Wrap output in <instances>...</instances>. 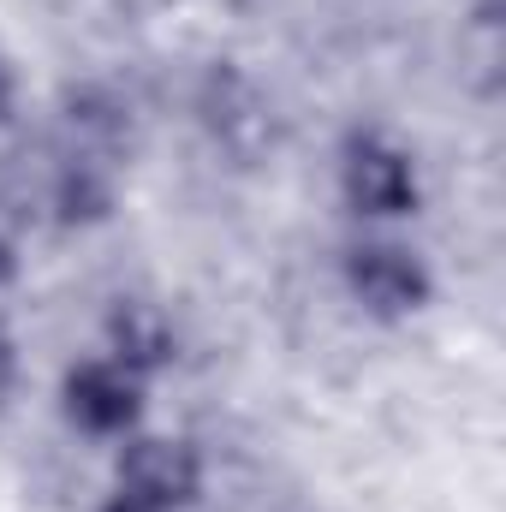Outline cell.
Segmentation results:
<instances>
[{"instance_id": "cell-11", "label": "cell", "mask_w": 506, "mask_h": 512, "mask_svg": "<svg viewBox=\"0 0 506 512\" xmlns=\"http://www.w3.org/2000/svg\"><path fill=\"white\" fill-rule=\"evenodd\" d=\"M18 268H24V256H18V239L0 227V292H12V286H18Z\"/></svg>"}, {"instance_id": "cell-3", "label": "cell", "mask_w": 506, "mask_h": 512, "mask_svg": "<svg viewBox=\"0 0 506 512\" xmlns=\"http://www.w3.org/2000/svg\"><path fill=\"white\" fill-rule=\"evenodd\" d=\"M54 399H60L66 429L84 435V441H102V447L126 441L131 429L149 423V382L131 376L126 364H114L108 352H84V358H72V364L60 370Z\"/></svg>"}, {"instance_id": "cell-6", "label": "cell", "mask_w": 506, "mask_h": 512, "mask_svg": "<svg viewBox=\"0 0 506 512\" xmlns=\"http://www.w3.org/2000/svg\"><path fill=\"white\" fill-rule=\"evenodd\" d=\"M102 352L155 387L167 370H179L185 334H179V322H173V310H167L161 298L126 292V298H114L108 316H102Z\"/></svg>"}, {"instance_id": "cell-2", "label": "cell", "mask_w": 506, "mask_h": 512, "mask_svg": "<svg viewBox=\"0 0 506 512\" xmlns=\"http://www.w3.org/2000/svg\"><path fill=\"white\" fill-rule=\"evenodd\" d=\"M334 191L358 227H405L423 215V161L381 126H352L334 155Z\"/></svg>"}, {"instance_id": "cell-8", "label": "cell", "mask_w": 506, "mask_h": 512, "mask_svg": "<svg viewBox=\"0 0 506 512\" xmlns=\"http://www.w3.org/2000/svg\"><path fill=\"white\" fill-rule=\"evenodd\" d=\"M203 120H209V131H215L227 149H245V126H251L256 143L268 137V102L256 96V84H245L239 72H215V78H209Z\"/></svg>"}, {"instance_id": "cell-12", "label": "cell", "mask_w": 506, "mask_h": 512, "mask_svg": "<svg viewBox=\"0 0 506 512\" xmlns=\"http://www.w3.org/2000/svg\"><path fill=\"white\" fill-rule=\"evenodd\" d=\"M90 512H155V507H149V501H137V495H126V489H108Z\"/></svg>"}, {"instance_id": "cell-5", "label": "cell", "mask_w": 506, "mask_h": 512, "mask_svg": "<svg viewBox=\"0 0 506 512\" xmlns=\"http://www.w3.org/2000/svg\"><path fill=\"white\" fill-rule=\"evenodd\" d=\"M42 215L66 233H96L120 215V161L54 149L42 167Z\"/></svg>"}, {"instance_id": "cell-9", "label": "cell", "mask_w": 506, "mask_h": 512, "mask_svg": "<svg viewBox=\"0 0 506 512\" xmlns=\"http://www.w3.org/2000/svg\"><path fill=\"white\" fill-rule=\"evenodd\" d=\"M18 376H24V358H18V340H12V328L0 322V405L18 393Z\"/></svg>"}, {"instance_id": "cell-1", "label": "cell", "mask_w": 506, "mask_h": 512, "mask_svg": "<svg viewBox=\"0 0 506 512\" xmlns=\"http://www.w3.org/2000/svg\"><path fill=\"white\" fill-rule=\"evenodd\" d=\"M340 286H346V298H352L370 322H381V328L417 322V316L441 298L435 262L423 256V245H411L399 227H364V233L340 251Z\"/></svg>"}, {"instance_id": "cell-7", "label": "cell", "mask_w": 506, "mask_h": 512, "mask_svg": "<svg viewBox=\"0 0 506 512\" xmlns=\"http://www.w3.org/2000/svg\"><path fill=\"white\" fill-rule=\"evenodd\" d=\"M131 143H137V120H131V102L114 84H66V96H60V149L102 155V161L126 167Z\"/></svg>"}, {"instance_id": "cell-4", "label": "cell", "mask_w": 506, "mask_h": 512, "mask_svg": "<svg viewBox=\"0 0 506 512\" xmlns=\"http://www.w3.org/2000/svg\"><path fill=\"white\" fill-rule=\"evenodd\" d=\"M114 489H126L155 512H191L209 489V465L203 447L191 435L173 429H131L126 441H114Z\"/></svg>"}, {"instance_id": "cell-10", "label": "cell", "mask_w": 506, "mask_h": 512, "mask_svg": "<svg viewBox=\"0 0 506 512\" xmlns=\"http://www.w3.org/2000/svg\"><path fill=\"white\" fill-rule=\"evenodd\" d=\"M18 120V72H12V60L0 54V131Z\"/></svg>"}]
</instances>
